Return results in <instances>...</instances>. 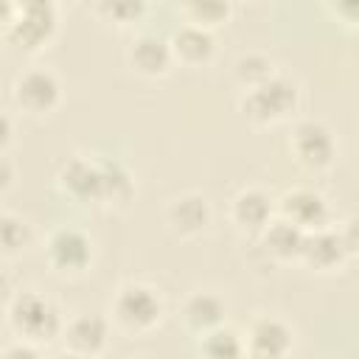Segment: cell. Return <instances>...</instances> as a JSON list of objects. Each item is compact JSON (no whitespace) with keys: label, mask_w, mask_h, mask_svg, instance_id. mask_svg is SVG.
Wrapping results in <instances>:
<instances>
[{"label":"cell","mask_w":359,"mask_h":359,"mask_svg":"<svg viewBox=\"0 0 359 359\" xmlns=\"http://www.w3.org/2000/svg\"><path fill=\"white\" fill-rule=\"evenodd\" d=\"M6 325L17 342L42 348L59 339L65 328V317L62 309L48 294L36 289H22L14 292L11 300L6 303Z\"/></svg>","instance_id":"cell-1"},{"label":"cell","mask_w":359,"mask_h":359,"mask_svg":"<svg viewBox=\"0 0 359 359\" xmlns=\"http://www.w3.org/2000/svg\"><path fill=\"white\" fill-rule=\"evenodd\" d=\"M109 323L129 337H149L165 317V300L160 289L143 280H126L109 300Z\"/></svg>","instance_id":"cell-2"},{"label":"cell","mask_w":359,"mask_h":359,"mask_svg":"<svg viewBox=\"0 0 359 359\" xmlns=\"http://www.w3.org/2000/svg\"><path fill=\"white\" fill-rule=\"evenodd\" d=\"M297 109H300V84L286 73H275L269 81L241 93L238 98L241 118L255 129H269L283 121H292Z\"/></svg>","instance_id":"cell-3"},{"label":"cell","mask_w":359,"mask_h":359,"mask_svg":"<svg viewBox=\"0 0 359 359\" xmlns=\"http://www.w3.org/2000/svg\"><path fill=\"white\" fill-rule=\"evenodd\" d=\"M289 157L309 174H325L339 157V143L334 129L320 118H300L292 123L286 137Z\"/></svg>","instance_id":"cell-4"},{"label":"cell","mask_w":359,"mask_h":359,"mask_svg":"<svg viewBox=\"0 0 359 359\" xmlns=\"http://www.w3.org/2000/svg\"><path fill=\"white\" fill-rule=\"evenodd\" d=\"M56 36H59V6L56 3H48V0L17 3L11 28L6 34V39L17 50L36 56L48 50Z\"/></svg>","instance_id":"cell-5"},{"label":"cell","mask_w":359,"mask_h":359,"mask_svg":"<svg viewBox=\"0 0 359 359\" xmlns=\"http://www.w3.org/2000/svg\"><path fill=\"white\" fill-rule=\"evenodd\" d=\"M42 255L56 278L73 280V278H81L90 272V266L95 261V241L87 230L62 224L48 233Z\"/></svg>","instance_id":"cell-6"},{"label":"cell","mask_w":359,"mask_h":359,"mask_svg":"<svg viewBox=\"0 0 359 359\" xmlns=\"http://www.w3.org/2000/svg\"><path fill=\"white\" fill-rule=\"evenodd\" d=\"M11 101L25 118L45 121L65 101L62 79L50 67H39V65L25 67L22 73H17V79L11 84Z\"/></svg>","instance_id":"cell-7"},{"label":"cell","mask_w":359,"mask_h":359,"mask_svg":"<svg viewBox=\"0 0 359 359\" xmlns=\"http://www.w3.org/2000/svg\"><path fill=\"white\" fill-rule=\"evenodd\" d=\"M353 258L356 252L345 244L337 224H328L323 230L303 236V250H300L297 264H303L306 269L317 275H334V272H342Z\"/></svg>","instance_id":"cell-8"},{"label":"cell","mask_w":359,"mask_h":359,"mask_svg":"<svg viewBox=\"0 0 359 359\" xmlns=\"http://www.w3.org/2000/svg\"><path fill=\"white\" fill-rule=\"evenodd\" d=\"M210 222H213V208H210L208 196L199 191L177 194L163 208V224L180 241L199 238L210 227Z\"/></svg>","instance_id":"cell-9"},{"label":"cell","mask_w":359,"mask_h":359,"mask_svg":"<svg viewBox=\"0 0 359 359\" xmlns=\"http://www.w3.org/2000/svg\"><path fill=\"white\" fill-rule=\"evenodd\" d=\"M241 339L247 359H289V353L294 351L292 325L275 314L255 317Z\"/></svg>","instance_id":"cell-10"},{"label":"cell","mask_w":359,"mask_h":359,"mask_svg":"<svg viewBox=\"0 0 359 359\" xmlns=\"http://www.w3.org/2000/svg\"><path fill=\"white\" fill-rule=\"evenodd\" d=\"M275 210L280 219H286L303 233H314L334 224L328 199L314 188H289L280 199H275Z\"/></svg>","instance_id":"cell-11"},{"label":"cell","mask_w":359,"mask_h":359,"mask_svg":"<svg viewBox=\"0 0 359 359\" xmlns=\"http://www.w3.org/2000/svg\"><path fill=\"white\" fill-rule=\"evenodd\" d=\"M112 337V323L101 314H76L65 320V328L59 334V342L65 353L81 356V359H98Z\"/></svg>","instance_id":"cell-12"},{"label":"cell","mask_w":359,"mask_h":359,"mask_svg":"<svg viewBox=\"0 0 359 359\" xmlns=\"http://www.w3.org/2000/svg\"><path fill=\"white\" fill-rule=\"evenodd\" d=\"M126 67L140 76V79H165L174 67L171 50H168V36H160L154 31H140L129 39L126 50H123Z\"/></svg>","instance_id":"cell-13"},{"label":"cell","mask_w":359,"mask_h":359,"mask_svg":"<svg viewBox=\"0 0 359 359\" xmlns=\"http://www.w3.org/2000/svg\"><path fill=\"white\" fill-rule=\"evenodd\" d=\"M227 216H230V224L236 227V233H241L247 238H258L266 230V224L278 216V210H275V199L269 191H264L258 185H247L230 199Z\"/></svg>","instance_id":"cell-14"},{"label":"cell","mask_w":359,"mask_h":359,"mask_svg":"<svg viewBox=\"0 0 359 359\" xmlns=\"http://www.w3.org/2000/svg\"><path fill=\"white\" fill-rule=\"evenodd\" d=\"M56 188L76 205H101V168L98 160L73 154L56 171Z\"/></svg>","instance_id":"cell-15"},{"label":"cell","mask_w":359,"mask_h":359,"mask_svg":"<svg viewBox=\"0 0 359 359\" xmlns=\"http://www.w3.org/2000/svg\"><path fill=\"white\" fill-rule=\"evenodd\" d=\"M180 320H182V328L191 337L202 339L210 331L224 325V320H227V300L219 292H213V289H194L191 294H185V300L180 306Z\"/></svg>","instance_id":"cell-16"},{"label":"cell","mask_w":359,"mask_h":359,"mask_svg":"<svg viewBox=\"0 0 359 359\" xmlns=\"http://www.w3.org/2000/svg\"><path fill=\"white\" fill-rule=\"evenodd\" d=\"M168 50L174 65L188 70H202L216 59V34L180 22L168 36Z\"/></svg>","instance_id":"cell-17"},{"label":"cell","mask_w":359,"mask_h":359,"mask_svg":"<svg viewBox=\"0 0 359 359\" xmlns=\"http://www.w3.org/2000/svg\"><path fill=\"white\" fill-rule=\"evenodd\" d=\"M303 230H297L294 224H289L286 219L275 216L266 230L258 236L261 250L275 261V264H297L300 250H303Z\"/></svg>","instance_id":"cell-18"},{"label":"cell","mask_w":359,"mask_h":359,"mask_svg":"<svg viewBox=\"0 0 359 359\" xmlns=\"http://www.w3.org/2000/svg\"><path fill=\"white\" fill-rule=\"evenodd\" d=\"M101 168V208L123 210L135 199V174L121 160H104Z\"/></svg>","instance_id":"cell-19"},{"label":"cell","mask_w":359,"mask_h":359,"mask_svg":"<svg viewBox=\"0 0 359 359\" xmlns=\"http://www.w3.org/2000/svg\"><path fill=\"white\" fill-rule=\"evenodd\" d=\"M177 11H180L182 22L213 34V31H219L222 25H227L233 20L236 6L227 3V0H188V3H180Z\"/></svg>","instance_id":"cell-20"},{"label":"cell","mask_w":359,"mask_h":359,"mask_svg":"<svg viewBox=\"0 0 359 359\" xmlns=\"http://www.w3.org/2000/svg\"><path fill=\"white\" fill-rule=\"evenodd\" d=\"M278 73L275 67V59L264 50H244L236 56L233 62V81L247 93V90H255L261 87L264 81H269L272 76Z\"/></svg>","instance_id":"cell-21"},{"label":"cell","mask_w":359,"mask_h":359,"mask_svg":"<svg viewBox=\"0 0 359 359\" xmlns=\"http://www.w3.org/2000/svg\"><path fill=\"white\" fill-rule=\"evenodd\" d=\"M31 244H34L31 224L11 210H0V261H14L25 255Z\"/></svg>","instance_id":"cell-22"},{"label":"cell","mask_w":359,"mask_h":359,"mask_svg":"<svg viewBox=\"0 0 359 359\" xmlns=\"http://www.w3.org/2000/svg\"><path fill=\"white\" fill-rule=\"evenodd\" d=\"M90 11L98 17V22L109 28H135L149 14V6L140 0H118V3L104 0V3H95Z\"/></svg>","instance_id":"cell-23"},{"label":"cell","mask_w":359,"mask_h":359,"mask_svg":"<svg viewBox=\"0 0 359 359\" xmlns=\"http://www.w3.org/2000/svg\"><path fill=\"white\" fill-rule=\"evenodd\" d=\"M196 356L199 359H247L244 356V339H241V334H236L227 325H222V328L210 331L208 337H202L199 339V348H196Z\"/></svg>","instance_id":"cell-24"},{"label":"cell","mask_w":359,"mask_h":359,"mask_svg":"<svg viewBox=\"0 0 359 359\" xmlns=\"http://www.w3.org/2000/svg\"><path fill=\"white\" fill-rule=\"evenodd\" d=\"M323 8H325L331 17H337L345 28H356V20H359V6H356V3H337V6H334V3H325Z\"/></svg>","instance_id":"cell-25"},{"label":"cell","mask_w":359,"mask_h":359,"mask_svg":"<svg viewBox=\"0 0 359 359\" xmlns=\"http://www.w3.org/2000/svg\"><path fill=\"white\" fill-rule=\"evenodd\" d=\"M0 359H42V353H39V348L14 339V342H8V345L0 351Z\"/></svg>","instance_id":"cell-26"},{"label":"cell","mask_w":359,"mask_h":359,"mask_svg":"<svg viewBox=\"0 0 359 359\" xmlns=\"http://www.w3.org/2000/svg\"><path fill=\"white\" fill-rule=\"evenodd\" d=\"M14 182H17V168H14V163H11L6 154H0V196H6V194L14 188Z\"/></svg>","instance_id":"cell-27"},{"label":"cell","mask_w":359,"mask_h":359,"mask_svg":"<svg viewBox=\"0 0 359 359\" xmlns=\"http://www.w3.org/2000/svg\"><path fill=\"white\" fill-rule=\"evenodd\" d=\"M11 143H14V121L0 109V154H6Z\"/></svg>","instance_id":"cell-28"},{"label":"cell","mask_w":359,"mask_h":359,"mask_svg":"<svg viewBox=\"0 0 359 359\" xmlns=\"http://www.w3.org/2000/svg\"><path fill=\"white\" fill-rule=\"evenodd\" d=\"M14 11H17V3H6V0H0V34H8L11 20H14Z\"/></svg>","instance_id":"cell-29"},{"label":"cell","mask_w":359,"mask_h":359,"mask_svg":"<svg viewBox=\"0 0 359 359\" xmlns=\"http://www.w3.org/2000/svg\"><path fill=\"white\" fill-rule=\"evenodd\" d=\"M53 359H81V356H73V353H65V351H62V353H59V356H53Z\"/></svg>","instance_id":"cell-30"}]
</instances>
